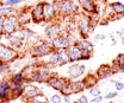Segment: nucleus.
Wrapping results in <instances>:
<instances>
[{
	"mask_svg": "<svg viewBox=\"0 0 124 103\" xmlns=\"http://www.w3.org/2000/svg\"><path fill=\"white\" fill-rule=\"evenodd\" d=\"M72 87H73L74 94H75V92H80V91H84V90L86 89L84 81H75V82H72Z\"/></svg>",
	"mask_w": 124,
	"mask_h": 103,
	"instance_id": "28",
	"label": "nucleus"
},
{
	"mask_svg": "<svg viewBox=\"0 0 124 103\" xmlns=\"http://www.w3.org/2000/svg\"><path fill=\"white\" fill-rule=\"evenodd\" d=\"M112 72V69H111V65H101L98 70H97V78L98 79H106L108 78Z\"/></svg>",
	"mask_w": 124,
	"mask_h": 103,
	"instance_id": "20",
	"label": "nucleus"
},
{
	"mask_svg": "<svg viewBox=\"0 0 124 103\" xmlns=\"http://www.w3.org/2000/svg\"><path fill=\"white\" fill-rule=\"evenodd\" d=\"M16 58H18V51L12 49L8 44L0 43V60L10 63Z\"/></svg>",
	"mask_w": 124,
	"mask_h": 103,
	"instance_id": "4",
	"label": "nucleus"
},
{
	"mask_svg": "<svg viewBox=\"0 0 124 103\" xmlns=\"http://www.w3.org/2000/svg\"><path fill=\"white\" fill-rule=\"evenodd\" d=\"M57 2V10L59 14L64 17H73L78 13V6L73 0H59Z\"/></svg>",
	"mask_w": 124,
	"mask_h": 103,
	"instance_id": "2",
	"label": "nucleus"
},
{
	"mask_svg": "<svg viewBox=\"0 0 124 103\" xmlns=\"http://www.w3.org/2000/svg\"><path fill=\"white\" fill-rule=\"evenodd\" d=\"M70 63V59H69V55H68V51L67 49H63V50H59V60H57V65L59 66H63L66 64Z\"/></svg>",
	"mask_w": 124,
	"mask_h": 103,
	"instance_id": "22",
	"label": "nucleus"
},
{
	"mask_svg": "<svg viewBox=\"0 0 124 103\" xmlns=\"http://www.w3.org/2000/svg\"><path fill=\"white\" fill-rule=\"evenodd\" d=\"M4 21H5V17L0 15V38L4 37Z\"/></svg>",
	"mask_w": 124,
	"mask_h": 103,
	"instance_id": "38",
	"label": "nucleus"
},
{
	"mask_svg": "<svg viewBox=\"0 0 124 103\" xmlns=\"http://www.w3.org/2000/svg\"><path fill=\"white\" fill-rule=\"evenodd\" d=\"M122 42H123V44H124V37H123V38H122Z\"/></svg>",
	"mask_w": 124,
	"mask_h": 103,
	"instance_id": "47",
	"label": "nucleus"
},
{
	"mask_svg": "<svg viewBox=\"0 0 124 103\" xmlns=\"http://www.w3.org/2000/svg\"><path fill=\"white\" fill-rule=\"evenodd\" d=\"M67 72H68L69 78H72V79H78L81 75L85 72V65H82V64L80 65V64H77V63H72L70 66H68Z\"/></svg>",
	"mask_w": 124,
	"mask_h": 103,
	"instance_id": "12",
	"label": "nucleus"
},
{
	"mask_svg": "<svg viewBox=\"0 0 124 103\" xmlns=\"http://www.w3.org/2000/svg\"><path fill=\"white\" fill-rule=\"evenodd\" d=\"M67 51H68V55H69L70 63H77L79 60H81V50L77 44L68 46Z\"/></svg>",
	"mask_w": 124,
	"mask_h": 103,
	"instance_id": "17",
	"label": "nucleus"
},
{
	"mask_svg": "<svg viewBox=\"0 0 124 103\" xmlns=\"http://www.w3.org/2000/svg\"><path fill=\"white\" fill-rule=\"evenodd\" d=\"M0 100L1 102H8L11 101V87H10V79L0 78Z\"/></svg>",
	"mask_w": 124,
	"mask_h": 103,
	"instance_id": "7",
	"label": "nucleus"
},
{
	"mask_svg": "<svg viewBox=\"0 0 124 103\" xmlns=\"http://www.w3.org/2000/svg\"><path fill=\"white\" fill-rule=\"evenodd\" d=\"M80 50H81V59L86 60L92 57V50H88V49H80Z\"/></svg>",
	"mask_w": 124,
	"mask_h": 103,
	"instance_id": "31",
	"label": "nucleus"
},
{
	"mask_svg": "<svg viewBox=\"0 0 124 103\" xmlns=\"http://www.w3.org/2000/svg\"><path fill=\"white\" fill-rule=\"evenodd\" d=\"M41 94V89L37 88V87H33V85H30V87H25V90H24V94H23V97L29 102L31 100H33L37 95Z\"/></svg>",
	"mask_w": 124,
	"mask_h": 103,
	"instance_id": "18",
	"label": "nucleus"
},
{
	"mask_svg": "<svg viewBox=\"0 0 124 103\" xmlns=\"http://www.w3.org/2000/svg\"><path fill=\"white\" fill-rule=\"evenodd\" d=\"M59 15L57 2H43V21H51Z\"/></svg>",
	"mask_w": 124,
	"mask_h": 103,
	"instance_id": "5",
	"label": "nucleus"
},
{
	"mask_svg": "<svg viewBox=\"0 0 124 103\" xmlns=\"http://www.w3.org/2000/svg\"><path fill=\"white\" fill-rule=\"evenodd\" d=\"M31 20L36 24H41L43 21V2L36 4L31 10Z\"/></svg>",
	"mask_w": 124,
	"mask_h": 103,
	"instance_id": "11",
	"label": "nucleus"
},
{
	"mask_svg": "<svg viewBox=\"0 0 124 103\" xmlns=\"http://www.w3.org/2000/svg\"><path fill=\"white\" fill-rule=\"evenodd\" d=\"M79 4L86 13H88V14H97L98 13V7H97V4L94 0H84Z\"/></svg>",
	"mask_w": 124,
	"mask_h": 103,
	"instance_id": "16",
	"label": "nucleus"
},
{
	"mask_svg": "<svg viewBox=\"0 0 124 103\" xmlns=\"http://www.w3.org/2000/svg\"><path fill=\"white\" fill-rule=\"evenodd\" d=\"M7 42H8V45H10L12 49H15L16 51L20 50V49L24 46V44L26 43V40H25L24 36L22 34L20 30H18L17 32L10 34V36H7Z\"/></svg>",
	"mask_w": 124,
	"mask_h": 103,
	"instance_id": "6",
	"label": "nucleus"
},
{
	"mask_svg": "<svg viewBox=\"0 0 124 103\" xmlns=\"http://www.w3.org/2000/svg\"><path fill=\"white\" fill-rule=\"evenodd\" d=\"M11 81L15 82H20V83H26V76L24 75L23 71H18L11 76Z\"/></svg>",
	"mask_w": 124,
	"mask_h": 103,
	"instance_id": "27",
	"label": "nucleus"
},
{
	"mask_svg": "<svg viewBox=\"0 0 124 103\" xmlns=\"http://www.w3.org/2000/svg\"><path fill=\"white\" fill-rule=\"evenodd\" d=\"M78 29H79L80 34H81L84 38H87V36L92 32V30L90 29V25H88V19H87V17H81V18L79 19Z\"/></svg>",
	"mask_w": 124,
	"mask_h": 103,
	"instance_id": "14",
	"label": "nucleus"
},
{
	"mask_svg": "<svg viewBox=\"0 0 124 103\" xmlns=\"http://www.w3.org/2000/svg\"><path fill=\"white\" fill-rule=\"evenodd\" d=\"M88 103H90V102H88Z\"/></svg>",
	"mask_w": 124,
	"mask_h": 103,
	"instance_id": "50",
	"label": "nucleus"
},
{
	"mask_svg": "<svg viewBox=\"0 0 124 103\" xmlns=\"http://www.w3.org/2000/svg\"><path fill=\"white\" fill-rule=\"evenodd\" d=\"M78 1H79V2H81V1H84V0H78Z\"/></svg>",
	"mask_w": 124,
	"mask_h": 103,
	"instance_id": "48",
	"label": "nucleus"
},
{
	"mask_svg": "<svg viewBox=\"0 0 124 103\" xmlns=\"http://www.w3.org/2000/svg\"><path fill=\"white\" fill-rule=\"evenodd\" d=\"M24 0H5L2 2L4 6H7V7H15V6H18L20 4H23Z\"/></svg>",
	"mask_w": 124,
	"mask_h": 103,
	"instance_id": "30",
	"label": "nucleus"
},
{
	"mask_svg": "<svg viewBox=\"0 0 124 103\" xmlns=\"http://www.w3.org/2000/svg\"><path fill=\"white\" fill-rule=\"evenodd\" d=\"M10 87H11V100L22 97L25 90V83H20V82H15L10 79Z\"/></svg>",
	"mask_w": 124,
	"mask_h": 103,
	"instance_id": "10",
	"label": "nucleus"
},
{
	"mask_svg": "<svg viewBox=\"0 0 124 103\" xmlns=\"http://www.w3.org/2000/svg\"><path fill=\"white\" fill-rule=\"evenodd\" d=\"M77 45L80 49H88V50H93V43L87 39V38H81V39H78L77 40Z\"/></svg>",
	"mask_w": 124,
	"mask_h": 103,
	"instance_id": "26",
	"label": "nucleus"
},
{
	"mask_svg": "<svg viewBox=\"0 0 124 103\" xmlns=\"http://www.w3.org/2000/svg\"><path fill=\"white\" fill-rule=\"evenodd\" d=\"M62 100H63V102L64 103H72L70 98H69V96H62Z\"/></svg>",
	"mask_w": 124,
	"mask_h": 103,
	"instance_id": "44",
	"label": "nucleus"
},
{
	"mask_svg": "<svg viewBox=\"0 0 124 103\" xmlns=\"http://www.w3.org/2000/svg\"><path fill=\"white\" fill-rule=\"evenodd\" d=\"M87 19H88V25H90V29L92 30V32H93V30H94V27L97 26V24H98V21H97V19L95 18H93V17H87Z\"/></svg>",
	"mask_w": 124,
	"mask_h": 103,
	"instance_id": "35",
	"label": "nucleus"
},
{
	"mask_svg": "<svg viewBox=\"0 0 124 103\" xmlns=\"http://www.w3.org/2000/svg\"><path fill=\"white\" fill-rule=\"evenodd\" d=\"M69 82L68 78H64V77H60V76H56V75H53L48 81H46V84L50 87V88L55 89L57 91H61L62 88Z\"/></svg>",
	"mask_w": 124,
	"mask_h": 103,
	"instance_id": "8",
	"label": "nucleus"
},
{
	"mask_svg": "<svg viewBox=\"0 0 124 103\" xmlns=\"http://www.w3.org/2000/svg\"><path fill=\"white\" fill-rule=\"evenodd\" d=\"M20 27L22 25L19 24V20L16 14H10L5 17V21H4V36L5 37L17 32Z\"/></svg>",
	"mask_w": 124,
	"mask_h": 103,
	"instance_id": "3",
	"label": "nucleus"
},
{
	"mask_svg": "<svg viewBox=\"0 0 124 103\" xmlns=\"http://www.w3.org/2000/svg\"><path fill=\"white\" fill-rule=\"evenodd\" d=\"M61 32H62V29H61V26H60V24H57V23H50L46 27V31H44L46 36L49 39L55 38V37L59 36Z\"/></svg>",
	"mask_w": 124,
	"mask_h": 103,
	"instance_id": "15",
	"label": "nucleus"
},
{
	"mask_svg": "<svg viewBox=\"0 0 124 103\" xmlns=\"http://www.w3.org/2000/svg\"><path fill=\"white\" fill-rule=\"evenodd\" d=\"M50 44L53 46L54 50L59 51V50H63V49H67L69 45L67 42V38H66V33L61 32L59 36H56L55 38L50 39Z\"/></svg>",
	"mask_w": 124,
	"mask_h": 103,
	"instance_id": "9",
	"label": "nucleus"
},
{
	"mask_svg": "<svg viewBox=\"0 0 124 103\" xmlns=\"http://www.w3.org/2000/svg\"><path fill=\"white\" fill-rule=\"evenodd\" d=\"M29 103H50V102H49V101H46V102H42V101H38V100L33 98V100H31V101H29Z\"/></svg>",
	"mask_w": 124,
	"mask_h": 103,
	"instance_id": "45",
	"label": "nucleus"
},
{
	"mask_svg": "<svg viewBox=\"0 0 124 103\" xmlns=\"http://www.w3.org/2000/svg\"><path fill=\"white\" fill-rule=\"evenodd\" d=\"M10 70V64L7 62H1L0 60V75L1 74H5L6 71Z\"/></svg>",
	"mask_w": 124,
	"mask_h": 103,
	"instance_id": "33",
	"label": "nucleus"
},
{
	"mask_svg": "<svg viewBox=\"0 0 124 103\" xmlns=\"http://www.w3.org/2000/svg\"><path fill=\"white\" fill-rule=\"evenodd\" d=\"M115 87H116V91H122L124 89V83H122V82H115Z\"/></svg>",
	"mask_w": 124,
	"mask_h": 103,
	"instance_id": "40",
	"label": "nucleus"
},
{
	"mask_svg": "<svg viewBox=\"0 0 124 103\" xmlns=\"http://www.w3.org/2000/svg\"><path fill=\"white\" fill-rule=\"evenodd\" d=\"M110 8L112 11V13H115L118 17H122L124 15V4L119 2V1H116V2H112L110 5Z\"/></svg>",
	"mask_w": 124,
	"mask_h": 103,
	"instance_id": "23",
	"label": "nucleus"
},
{
	"mask_svg": "<svg viewBox=\"0 0 124 103\" xmlns=\"http://www.w3.org/2000/svg\"><path fill=\"white\" fill-rule=\"evenodd\" d=\"M0 103H2V102H1V100H0Z\"/></svg>",
	"mask_w": 124,
	"mask_h": 103,
	"instance_id": "49",
	"label": "nucleus"
},
{
	"mask_svg": "<svg viewBox=\"0 0 124 103\" xmlns=\"http://www.w3.org/2000/svg\"><path fill=\"white\" fill-rule=\"evenodd\" d=\"M75 103H88V101H87V97L86 96H81V97L78 98Z\"/></svg>",
	"mask_w": 124,
	"mask_h": 103,
	"instance_id": "42",
	"label": "nucleus"
},
{
	"mask_svg": "<svg viewBox=\"0 0 124 103\" xmlns=\"http://www.w3.org/2000/svg\"><path fill=\"white\" fill-rule=\"evenodd\" d=\"M66 38H67V42H68V45H69V46L77 44L78 39L75 38L74 34H72V33H66Z\"/></svg>",
	"mask_w": 124,
	"mask_h": 103,
	"instance_id": "32",
	"label": "nucleus"
},
{
	"mask_svg": "<svg viewBox=\"0 0 124 103\" xmlns=\"http://www.w3.org/2000/svg\"><path fill=\"white\" fill-rule=\"evenodd\" d=\"M17 18H18V20H19V24H20L22 26H25L28 23L31 21V11L26 10V8H22V10L18 12Z\"/></svg>",
	"mask_w": 124,
	"mask_h": 103,
	"instance_id": "19",
	"label": "nucleus"
},
{
	"mask_svg": "<svg viewBox=\"0 0 124 103\" xmlns=\"http://www.w3.org/2000/svg\"><path fill=\"white\" fill-rule=\"evenodd\" d=\"M46 65H50L51 68H54L55 65H57V60H59V51L56 50H53L49 55L46 56Z\"/></svg>",
	"mask_w": 124,
	"mask_h": 103,
	"instance_id": "21",
	"label": "nucleus"
},
{
	"mask_svg": "<svg viewBox=\"0 0 124 103\" xmlns=\"http://www.w3.org/2000/svg\"><path fill=\"white\" fill-rule=\"evenodd\" d=\"M50 103H62V96L60 94H55V95H53L51 96V98H50Z\"/></svg>",
	"mask_w": 124,
	"mask_h": 103,
	"instance_id": "36",
	"label": "nucleus"
},
{
	"mask_svg": "<svg viewBox=\"0 0 124 103\" xmlns=\"http://www.w3.org/2000/svg\"><path fill=\"white\" fill-rule=\"evenodd\" d=\"M115 62H116L119 66H122V68H123V70H124V53H119V55L116 57Z\"/></svg>",
	"mask_w": 124,
	"mask_h": 103,
	"instance_id": "37",
	"label": "nucleus"
},
{
	"mask_svg": "<svg viewBox=\"0 0 124 103\" xmlns=\"http://www.w3.org/2000/svg\"><path fill=\"white\" fill-rule=\"evenodd\" d=\"M103 100H104V97H103L101 95H99V96H97V97H93L91 103H101Z\"/></svg>",
	"mask_w": 124,
	"mask_h": 103,
	"instance_id": "41",
	"label": "nucleus"
},
{
	"mask_svg": "<svg viewBox=\"0 0 124 103\" xmlns=\"http://www.w3.org/2000/svg\"><path fill=\"white\" fill-rule=\"evenodd\" d=\"M4 1H5V0H0V4H2V2H4Z\"/></svg>",
	"mask_w": 124,
	"mask_h": 103,
	"instance_id": "46",
	"label": "nucleus"
},
{
	"mask_svg": "<svg viewBox=\"0 0 124 103\" xmlns=\"http://www.w3.org/2000/svg\"><path fill=\"white\" fill-rule=\"evenodd\" d=\"M72 94H74V91H73V87H72V82L69 81L61 90V95L62 96H70Z\"/></svg>",
	"mask_w": 124,
	"mask_h": 103,
	"instance_id": "29",
	"label": "nucleus"
},
{
	"mask_svg": "<svg viewBox=\"0 0 124 103\" xmlns=\"http://www.w3.org/2000/svg\"><path fill=\"white\" fill-rule=\"evenodd\" d=\"M105 39V34H97L95 36V40H104Z\"/></svg>",
	"mask_w": 124,
	"mask_h": 103,
	"instance_id": "43",
	"label": "nucleus"
},
{
	"mask_svg": "<svg viewBox=\"0 0 124 103\" xmlns=\"http://www.w3.org/2000/svg\"><path fill=\"white\" fill-rule=\"evenodd\" d=\"M36 69L39 72V77H41V83H46V81L53 76V68L50 65L46 64H42L39 66H36Z\"/></svg>",
	"mask_w": 124,
	"mask_h": 103,
	"instance_id": "13",
	"label": "nucleus"
},
{
	"mask_svg": "<svg viewBox=\"0 0 124 103\" xmlns=\"http://www.w3.org/2000/svg\"><path fill=\"white\" fill-rule=\"evenodd\" d=\"M90 94H91V96H92V97H97V96L101 95V91H100V89L95 85V87L90 88Z\"/></svg>",
	"mask_w": 124,
	"mask_h": 103,
	"instance_id": "34",
	"label": "nucleus"
},
{
	"mask_svg": "<svg viewBox=\"0 0 124 103\" xmlns=\"http://www.w3.org/2000/svg\"><path fill=\"white\" fill-rule=\"evenodd\" d=\"M117 95H118V91H110L108 95H105L104 98H106V100H112V98H116Z\"/></svg>",
	"mask_w": 124,
	"mask_h": 103,
	"instance_id": "39",
	"label": "nucleus"
},
{
	"mask_svg": "<svg viewBox=\"0 0 124 103\" xmlns=\"http://www.w3.org/2000/svg\"><path fill=\"white\" fill-rule=\"evenodd\" d=\"M84 83H85V87L86 89L88 88H92V87H95L97 85V83H98V78H97V76H94V75H88V76H86L84 79Z\"/></svg>",
	"mask_w": 124,
	"mask_h": 103,
	"instance_id": "25",
	"label": "nucleus"
},
{
	"mask_svg": "<svg viewBox=\"0 0 124 103\" xmlns=\"http://www.w3.org/2000/svg\"><path fill=\"white\" fill-rule=\"evenodd\" d=\"M19 30H20L22 34L24 36V38H25V40H26V42L35 40V38H36V33H35V32H33L31 29L26 27V26H22Z\"/></svg>",
	"mask_w": 124,
	"mask_h": 103,
	"instance_id": "24",
	"label": "nucleus"
},
{
	"mask_svg": "<svg viewBox=\"0 0 124 103\" xmlns=\"http://www.w3.org/2000/svg\"><path fill=\"white\" fill-rule=\"evenodd\" d=\"M53 50L54 49L50 44V42H38L37 44L31 45L28 52H29V55L31 57L41 58V57H46V55H49Z\"/></svg>",
	"mask_w": 124,
	"mask_h": 103,
	"instance_id": "1",
	"label": "nucleus"
}]
</instances>
